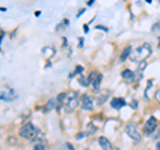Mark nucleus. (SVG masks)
Segmentation results:
<instances>
[{
	"mask_svg": "<svg viewBox=\"0 0 160 150\" xmlns=\"http://www.w3.org/2000/svg\"><path fill=\"white\" fill-rule=\"evenodd\" d=\"M151 53H152L151 46L148 44V43H144V44H142L140 47H137V48L131 54V58H132V60H142L143 62V59L148 58V56L151 55Z\"/></svg>",
	"mask_w": 160,
	"mask_h": 150,
	"instance_id": "obj_1",
	"label": "nucleus"
},
{
	"mask_svg": "<svg viewBox=\"0 0 160 150\" xmlns=\"http://www.w3.org/2000/svg\"><path fill=\"white\" fill-rule=\"evenodd\" d=\"M39 129L38 127H35V126L32 125V123H25L23 127L20 129V131H19V134H20V137H23V138H27V140H35L36 137H38L39 134Z\"/></svg>",
	"mask_w": 160,
	"mask_h": 150,
	"instance_id": "obj_2",
	"label": "nucleus"
},
{
	"mask_svg": "<svg viewBox=\"0 0 160 150\" xmlns=\"http://www.w3.org/2000/svg\"><path fill=\"white\" fill-rule=\"evenodd\" d=\"M125 133H127V135H128L133 142L139 143L140 141H142V134H140L139 127H137L136 123H133V122L127 123V126H125Z\"/></svg>",
	"mask_w": 160,
	"mask_h": 150,
	"instance_id": "obj_3",
	"label": "nucleus"
},
{
	"mask_svg": "<svg viewBox=\"0 0 160 150\" xmlns=\"http://www.w3.org/2000/svg\"><path fill=\"white\" fill-rule=\"evenodd\" d=\"M79 105V98L75 93H71V95H68V99H67V105H66V111L67 113H72L75 109Z\"/></svg>",
	"mask_w": 160,
	"mask_h": 150,
	"instance_id": "obj_4",
	"label": "nucleus"
},
{
	"mask_svg": "<svg viewBox=\"0 0 160 150\" xmlns=\"http://www.w3.org/2000/svg\"><path fill=\"white\" fill-rule=\"evenodd\" d=\"M156 125L157 121L155 117H151V118L147 119V122L144 123V127H146V134H152L156 130Z\"/></svg>",
	"mask_w": 160,
	"mask_h": 150,
	"instance_id": "obj_5",
	"label": "nucleus"
},
{
	"mask_svg": "<svg viewBox=\"0 0 160 150\" xmlns=\"http://www.w3.org/2000/svg\"><path fill=\"white\" fill-rule=\"evenodd\" d=\"M16 97H18V95L15 94V91L12 90V88H7L5 91H3V93L0 94V99H1V101H7V102L14 101Z\"/></svg>",
	"mask_w": 160,
	"mask_h": 150,
	"instance_id": "obj_6",
	"label": "nucleus"
},
{
	"mask_svg": "<svg viewBox=\"0 0 160 150\" xmlns=\"http://www.w3.org/2000/svg\"><path fill=\"white\" fill-rule=\"evenodd\" d=\"M81 107L84 110H92V107H94L92 98H90L88 95H83V98H81Z\"/></svg>",
	"mask_w": 160,
	"mask_h": 150,
	"instance_id": "obj_7",
	"label": "nucleus"
},
{
	"mask_svg": "<svg viewBox=\"0 0 160 150\" xmlns=\"http://www.w3.org/2000/svg\"><path fill=\"white\" fill-rule=\"evenodd\" d=\"M124 105H125V101L123 99V98H112V101H111L112 109H116V110H119V109H122Z\"/></svg>",
	"mask_w": 160,
	"mask_h": 150,
	"instance_id": "obj_8",
	"label": "nucleus"
},
{
	"mask_svg": "<svg viewBox=\"0 0 160 150\" xmlns=\"http://www.w3.org/2000/svg\"><path fill=\"white\" fill-rule=\"evenodd\" d=\"M99 145L101 146V149H103V150H112L111 142H109L105 137H100V138H99Z\"/></svg>",
	"mask_w": 160,
	"mask_h": 150,
	"instance_id": "obj_9",
	"label": "nucleus"
},
{
	"mask_svg": "<svg viewBox=\"0 0 160 150\" xmlns=\"http://www.w3.org/2000/svg\"><path fill=\"white\" fill-rule=\"evenodd\" d=\"M122 78L124 80H127V82H132L135 79V73L132 70H124L122 73Z\"/></svg>",
	"mask_w": 160,
	"mask_h": 150,
	"instance_id": "obj_10",
	"label": "nucleus"
},
{
	"mask_svg": "<svg viewBox=\"0 0 160 150\" xmlns=\"http://www.w3.org/2000/svg\"><path fill=\"white\" fill-rule=\"evenodd\" d=\"M131 51H132V47L131 46H127L124 50H123V53H122V55H120V59L122 60H125L128 56H131Z\"/></svg>",
	"mask_w": 160,
	"mask_h": 150,
	"instance_id": "obj_11",
	"label": "nucleus"
},
{
	"mask_svg": "<svg viewBox=\"0 0 160 150\" xmlns=\"http://www.w3.org/2000/svg\"><path fill=\"white\" fill-rule=\"evenodd\" d=\"M45 107H47V110H53V109H57V99H56V98L49 99V101L47 102Z\"/></svg>",
	"mask_w": 160,
	"mask_h": 150,
	"instance_id": "obj_12",
	"label": "nucleus"
},
{
	"mask_svg": "<svg viewBox=\"0 0 160 150\" xmlns=\"http://www.w3.org/2000/svg\"><path fill=\"white\" fill-rule=\"evenodd\" d=\"M101 79H103V75H101V74H98V77H96L95 82L92 83V86H94V90H95V91H98V90H99V86H100Z\"/></svg>",
	"mask_w": 160,
	"mask_h": 150,
	"instance_id": "obj_13",
	"label": "nucleus"
},
{
	"mask_svg": "<svg viewBox=\"0 0 160 150\" xmlns=\"http://www.w3.org/2000/svg\"><path fill=\"white\" fill-rule=\"evenodd\" d=\"M56 99H57L59 103H64V102L68 99V94H66V93H60V94L56 97Z\"/></svg>",
	"mask_w": 160,
	"mask_h": 150,
	"instance_id": "obj_14",
	"label": "nucleus"
},
{
	"mask_svg": "<svg viewBox=\"0 0 160 150\" xmlns=\"http://www.w3.org/2000/svg\"><path fill=\"white\" fill-rule=\"evenodd\" d=\"M96 77H98V73H95V71L90 74V77H87V83H88V86L94 83L95 79H96Z\"/></svg>",
	"mask_w": 160,
	"mask_h": 150,
	"instance_id": "obj_15",
	"label": "nucleus"
},
{
	"mask_svg": "<svg viewBox=\"0 0 160 150\" xmlns=\"http://www.w3.org/2000/svg\"><path fill=\"white\" fill-rule=\"evenodd\" d=\"M108 94H109V93H108V91H105V94H104V95H100V97H99V99H98V103H99V105H103V103L107 101Z\"/></svg>",
	"mask_w": 160,
	"mask_h": 150,
	"instance_id": "obj_16",
	"label": "nucleus"
},
{
	"mask_svg": "<svg viewBox=\"0 0 160 150\" xmlns=\"http://www.w3.org/2000/svg\"><path fill=\"white\" fill-rule=\"evenodd\" d=\"M83 73V67H80V66H77L76 68H75V71H73L72 74H71V77H73V75H75V74H81ZM70 77V78H71Z\"/></svg>",
	"mask_w": 160,
	"mask_h": 150,
	"instance_id": "obj_17",
	"label": "nucleus"
},
{
	"mask_svg": "<svg viewBox=\"0 0 160 150\" xmlns=\"http://www.w3.org/2000/svg\"><path fill=\"white\" fill-rule=\"evenodd\" d=\"M34 150H45V146L43 145V143H36L35 147H34Z\"/></svg>",
	"mask_w": 160,
	"mask_h": 150,
	"instance_id": "obj_18",
	"label": "nucleus"
},
{
	"mask_svg": "<svg viewBox=\"0 0 160 150\" xmlns=\"http://www.w3.org/2000/svg\"><path fill=\"white\" fill-rule=\"evenodd\" d=\"M96 131V130H95V126L92 125V123H88V131H87V134H92V133H95Z\"/></svg>",
	"mask_w": 160,
	"mask_h": 150,
	"instance_id": "obj_19",
	"label": "nucleus"
},
{
	"mask_svg": "<svg viewBox=\"0 0 160 150\" xmlns=\"http://www.w3.org/2000/svg\"><path fill=\"white\" fill-rule=\"evenodd\" d=\"M153 135H155L156 140L160 141V127H156V130H155V133H153Z\"/></svg>",
	"mask_w": 160,
	"mask_h": 150,
	"instance_id": "obj_20",
	"label": "nucleus"
},
{
	"mask_svg": "<svg viewBox=\"0 0 160 150\" xmlns=\"http://www.w3.org/2000/svg\"><path fill=\"white\" fill-rule=\"evenodd\" d=\"M79 82H80L81 84H83V86H88V83H87V80H85V78H84V77H81V75H80Z\"/></svg>",
	"mask_w": 160,
	"mask_h": 150,
	"instance_id": "obj_21",
	"label": "nucleus"
},
{
	"mask_svg": "<svg viewBox=\"0 0 160 150\" xmlns=\"http://www.w3.org/2000/svg\"><path fill=\"white\" fill-rule=\"evenodd\" d=\"M155 98H156V101L160 102V88H159V90H156V93H155Z\"/></svg>",
	"mask_w": 160,
	"mask_h": 150,
	"instance_id": "obj_22",
	"label": "nucleus"
},
{
	"mask_svg": "<svg viewBox=\"0 0 160 150\" xmlns=\"http://www.w3.org/2000/svg\"><path fill=\"white\" fill-rule=\"evenodd\" d=\"M146 66H147V63L143 60V62H140V64H139V68L140 70H143V68H146Z\"/></svg>",
	"mask_w": 160,
	"mask_h": 150,
	"instance_id": "obj_23",
	"label": "nucleus"
},
{
	"mask_svg": "<svg viewBox=\"0 0 160 150\" xmlns=\"http://www.w3.org/2000/svg\"><path fill=\"white\" fill-rule=\"evenodd\" d=\"M83 43H84V39H79V47H83Z\"/></svg>",
	"mask_w": 160,
	"mask_h": 150,
	"instance_id": "obj_24",
	"label": "nucleus"
},
{
	"mask_svg": "<svg viewBox=\"0 0 160 150\" xmlns=\"http://www.w3.org/2000/svg\"><path fill=\"white\" fill-rule=\"evenodd\" d=\"M156 150H160V141L156 142Z\"/></svg>",
	"mask_w": 160,
	"mask_h": 150,
	"instance_id": "obj_25",
	"label": "nucleus"
},
{
	"mask_svg": "<svg viewBox=\"0 0 160 150\" xmlns=\"http://www.w3.org/2000/svg\"><path fill=\"white\" fill-rule=\"evenodd\" d=\"M131 105H132V107H133V109H135V107H136V106H137V102H136V101H135V102H133V101H132V103H131Z\"/></svg>",
	"mask_w": 160,
	"mask_h": 150,
	"instance_id": "obj_26",
	"label": "nucleus"
},
{
	"mask_svg": "<svg viewBox=\"0 0 160 150\" xmlns=\"http://www.w3.org/2000/svg\"><path fill=\"white\" fill-rule=\"evenodd\" d=\"M87 4H88V6H92V4H94V0H90V1H87Z\"/></svg>",
	"mask_w": 160,
	"mask_h": 150,
	"instance_id": "obj_27",
	"label": "nucleus"
},
{
	"mask_svg": "<svg viewBox=\"0 0 160 150\" xmlns=\"http://www.w3.org/2000/svg\"><path fill=\"white\" fill-rule=\"evenodd\" d=\"M40 14H42L40 11H36V12H35V16H40Z\"/></svg>",
	"mask_w": 160,
	"mask_h": 150,
	"instance_id": "obj_28",
	"label": "nucleus"
},
{
	"mask_svg": "<svg viewBox=\"0 0 160 150\" xmlns=\"http://www.w3.org/2000/svg\"><path fill=\"white\" fill-rule=\"evenodd\" d=\"M84 32H88V26H84Z\"/></svg>",
	"mask_w": 160,
	"mask_h": 150,
	"instance_id": "obj_29",
	"label": "nucleus"
},
{
	"mask_svg": "<svg viewBox=\"0 0 160 150\" xmlns=\"http://www.w3.org/2000/svg\"><path fill=\"white\" fill-rule=\"evenodd\" d=\"M159 47H160V39H159Z\"/></svg>",
	"mask_w": 160,
	"mask_h": 150,
	"instance_id": "obj_30",
	"label": "nucleus"
},
{
	"mask_svg": "<svg viewBox=\"0 0 160 150\" xmlns=\"http://www.w3.org/2000/svg\"><path fill=\"white\" fill-rule=\"evenodd\" d=\"M112 150H118V149H114V147H112Z\"/></svg>",
	"mask_w": 160,
	"mask_h": 150,
	"instance_id": "obj_31",
	"label": "nucleus"
}]
</instances>
